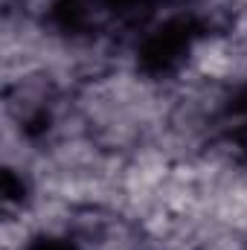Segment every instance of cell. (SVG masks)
Wrapping results in <instances>:
<instances>
[{"label":"cell","instance_id":"2","mask_svg":"<svg viewBox=\"0 0 247 250\" xmlns=\"http://www.w3.org/2000/svg\"><path fill=\"white\" fill-rule=\"evenodd\" d=\"M245 250H247V242H245Z\"/></svg>","mask_w":247,"mask_h":250},{"label":"cell","instance_id":"1","mask_svg":"<svg viewBox=\"0 0 247 250\" xmlns=\"http://www.w3.org/2000/svg\"><path fill=\"white\" fill-rule=\"evenodd\" d=\"M18 250H84L82 242L67 230V233H53V230H38L32 236H26Z\"/></svg>","mask_w":247,"mask_h":250}]
</instances>
